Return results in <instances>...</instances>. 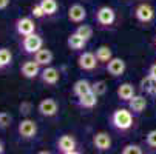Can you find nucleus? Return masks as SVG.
Returning <instances> with one entry per match:
<instances>
[{
    "label": "nucleus",
    "instance_id": "nucleus-1",
    "mask_svg": "<svg viewBox=\"0 0 156 154\" xmlns=\"http://www.w3.org/2000/svg\"><path fill=\"white\" fill-rule=\"evenodd\" d=\"M135 119H133L131 109H125V108H118L111 114V125L119 131H127L133 126Z\"/></svg>",
    "mask_w": 156,
    "mask_h": 154
},
{
    "label": "nucleus",
    "instance_id": "nucleus-2",
    "mask_svg": "<svg viewBox=\"0 0 156 154\" xmlns=\"http://www.w3.org/2000/svg\"><path fill=\"white\" fill-rule=\"evenodd\" d=\"M23 51L28 54H36L40 48H43V40L40 36H37L36 33L30 34V36H23V42H22Z\"/></svg>",
    "mask_w": 156,
    "mask_h": 154
},
{
    "label": "nucleus",
    "instance_id": "nucleus-3",
    "mask_svg": "<svg viewBox=\"0 0 156 154\" xmlns=\"http://www.w3.org/2000/svg\"><path fill=\"white\" fill-rule=\"evenodd\" d=\"M96 20H98V23L102 25V26H110V25L115 23L116 12H115L113 8H110V6H101L96 11Z\"/></svg>",
    "mask_w": 156,
    "mask_h": 154
},
{
    "label": "nucleus",
    "instance_id": "nucleus-4",
    "mask_svg": "<svg viewBox=\"0 0 156 154\" xmlns=\"http://www.w3.org/2000/svg\"><path fill=\"white\" fill-rule=\"evenodd\" d=\"M19 134L25 140L34 139L36 134H37V123L31 119H23L19 123Z\"/></svg>",
    "mask_w": 156,
    "mask_h": 154
},
{
    "label": "nucleus",
    "instance_id": "nucleus-5",
    "mask_svg": "<svg viewBox=\"0 0 156 154\" xmlns=\"http://www.w3.org/2000/svg\"><path fill=\"white\" fill-rule=\"evenodd\" d=\"M37 111L43 116V117H54L59 113V105L54 99L48 97V99H43L40 100L39 106H37Z\"/></svg>",
    "mask_w": 156,
    "mask_h": 154
},
{
    "label": "nucleus",
    "instance_id": "nucleus-6",
    "mask_svg": "<svg viewBox=\"0 0 156 154\" xmlns=\"http://www.w3.org/2000/svg\"><path fill=\"white\" fill-rule=\"evenodd\" d=\"M98 63H99V60H98L96 54L88 53V51L82 53V54L79 56V59H77L79 68L83 70V71H93V70L98 67Z\"/></svg>",
    "mask_w": 156,
    "mask_h": 154
},
{
    "label": "nucleus",
    "instance_id": "nucleus-7",
    "mask_svg": "<svg viewBox=\"0 0 156 154\" xmlns=\"http://www.w3.org/2000/svg\"><path fill=\"white\" fill-rule=\"evenodd\" d=\"M125 68H127L125 60L121 57H113L107 63V71L111 77H121L125 73Z\"/></svg>",
    "mask_w": 156,
    "mask_h": 154
},
{
    "label": "nucleus",
    "instance_id": "nucleus-8",
    "mask_svg": "<svg viewBox=\"0 0 156 154\" xmlns=\"http://www.w3.org/2000/svg\"><path fill=\"white\" fill-rule=\"evenodd\" d=\"M40 65L36 60H27L20 67V74L25 79H36L37 76H40Z\"/></svg>",
    "mask_w": 156,
    "mask_h": 154
},
{
    "label": "nucleus",
    "instance_id": "nucleus-9",
    "mask_svg": "<svg viewBox=\"0 0 156 154\" xmlns=\"http://www.w3.org/2000/svg\"><path fill=\"white\" fill-rule=\"evenodd\" d=\"M16 29L20 36H30L36 31V23L31 17H20L16 22Z\"/></svg>",
    "mask_w": 156,
    "mask_h": 154
},
{
    "label": "nucleus",
    "instance_id": "nucleus-10",
    "mask_svg": "<svg viewBox=\"0 0 156 154\" xmlns=\"http://www.w3.org/2000/svg\"><path fill=\"white\" fill-rule=\"evenodd\" d=\"M57 149L63 154H73L76 152V139L70 134H63L57 140Z\"/></svg>",
    "mask_w": 156,
    "mask_h": 154
},
{
    "label": "nucleus",
    "instance_id": "nucleus-11",
    "mask_svg": "<svg viewBox=\"0 0 156 154\" xmlns=\"http://www.w3.org/2000/svg\"><path fill=\"white\" fill-rule=\"evenodd\" d=\"M40 79L43 83L47 85H56L60 80V71L54 67H43V70L40 71Z\"/></svg>",
    "mask_w": 156,
    "mask_h": 154
},
{
    "label": "nucleus",
    "instance_id": "nucleus-12",
    "mask_svg": "<svg viewBox=\"0 0 156 154\" xmlns=\"http://www.w3.org/2000/svg\"><path fill=\"white\" fill-rule=\"evenodd\" d=\"M135 15L141 23H148V22H151L153 17H154V9L148 3H141L135 9Z\"/></svg>",
    "mask_w": 156,
    "mask_h": 154
},
{
    "label": "nucleus",
    "instance_id": "nucleus-13",
    "mask_svg": "<svg viewBox=\"0 0 156 154\" xmlns=\"http://www.w3.org/2000/svg\"><path fill=\"white\" fill-rule=\"evenodd\" d=\"M93 145L98 151H108L111 148V137L105 131H99L93 136Z\"/></svg>",
    "mask_w": 156,
    "mask_h": 154
},
{
    "label": "nucleus",
    "instance_id": "nucleus-14",
    "mask_svg": "<svg viewBox=\"0 0 156 154\" xmlns=\"http://www.w3.org/2000/svg\"><path fill=\"white\" fill-rule=\"evenodd\" d=\"M68 19H70V22H73V23H82V22L87 19V9L79 3L71 5L70 9H68Z\"/></svg>",
    "mask_w": 156,
    "mask_h": 154
},
{
    "label": "nucleus",
    "instance_id": "nucleus-15",
    "mask_svg": "<svg viewBox=\"0 0 156 154\" xmlns=\"http://www.w3.org/2000/svg\"><path fill=\"white\" fill-rule=\"evenodd\" d=\"M87 42L88 40H85L82 36H79L77 33H73V34L68 36V39H66V45H68V48L71 51H80L87 46Z\"/></svg>",
    "mask_w": 156,
    "mask_h": 154
},
{
    "label": "nucleus",
    "instance_id": "nucleus-16",
    "mask_svg": "<svg viewBox=\"0 0 156 154\" xmlns=\"http://www.w3.org/2000/svg\"><path fill=\"white\" fill-rule=\"evenodd\" d=\"M128 108L131 109L135 114H141L144 109L147 108V99L144 96H133L130 100H128Z\"/></svg>",
    "mask_w": 156,
    "mask_h": 154
},
{
    "label": "nucleus",
    "instance_id": "nucleus-17",
    "mask_svg": "<svg viewBox=\"0 0 156 154\" xmlns=\"http://www.w3.org/2000/svg\"><path fill=\"white\" fill-rule=\"evenodd\" d=\"M98 97H99L98 94L90 91V93H87V94L77 97V105L80 108H85V109H91V108H94L98 105Z\"/></svg>",
    "mask_w": 156,
    "mask_h": 154
},
{
    "label": "nucleus",
    "instance_id": "nucleus-18",
    "mask_svg": "<svg viewBox=\"0 0 156 154\" xmlns=\"http://www.w3.org/2000/svg\"><path fill=\"white\" fill-rule=\"evenodd\" d=\"M34 60L40 65V67H48L53 62V53L48 48H40L36 54H34Z\"/></svg>",
    "mask_w": 156,
    "mask_h": 154
},
{
    "label": "nucleus",
    "instance_id": "nucleus-19",
    "mask_svg": "<svg viewBox=\"0 0 156 154\" xmlns=\"http://www.w3.org/2000/svg\"><path fill=\"white\" fill-rule=\"evenodd\" d=\"M91 91V83L88 82L87 79H79L77 82H74L73 85V94L76 97H80L87 93H90Z\"/></svg>",
    "mask_w": 156,
    "mask_h": 154
},
{
    "label": "nucleus",
    "instance_id": "nucleus-20",
    "mask_svg": "<svg viewBox=\"0 0 156 154\" xmlns=\"http://www.w3.org/2000/svg\"><path fill=\"white\" fill-rule=\"evenodd\" d=\"M133 96H135V86H133L131 83L125 82L122 85L118 86V97L124 102H128Z\"/></svg>",
    "mask_w": 156,
    "mask_h": 154
},
{
    "label": "nucleus",
    "instance_id": "nucleus-21",
    "mask_svg": "<svg viewBox=\"0 0 156 154\" xmlns=\"http://www.w3.org/2000/svg\"><path fill=\"white\" fill-rule=\"evenodd\" d=\"M96 57H98L99 62H102V63H108L111 59H113V51H111L110 46L102 45V46H99V48L96 50Z\"/></svg>",
    "mask_w": 156,
    "mask_h": 154
},
{
    "label": "nucleus",
    "instance_id": "nucleus-22",
    "mask_svg": "<svg viewBox=\"0 0 156 154\" xmlns=\"http://www.w3.org/2000/svg\"><path fill=\"white\" fill-rule=\"evenodd\" d=\"M40 5L43 8V11L47 12V15H53L57 12V0H40Z\"/></svg>",
    "mask_w": 156,
    "mask_h": 154
},
{
    "label": "nucleus",
    "instance_id": "nucleus-23",
    "mask_svg": "<svg viewBox=\"0 0 156 154\" xmlns=\"http://www.w3.org/2000/svg\"><path fill=\"white\" fill-rule=\"evenodd\" d=\"M141 90L145 93H154V88H156V80L151 76H147L141 80Z\"/></svg>",
    "mask_w": 156,
    "mask_h": 154
},
{
    "label": "nucleus",
    "instance_id": "nucleus-24",
    "mask_svg": "<svg viewBox=\"0 0 156 154\" xmlns=\"http://www.w3.org/2000/svg\"><path fill=\"white\" fill-rule=\"evenodd\" d=\"M0 63H2L3 68L9 67L12 63V53L8 48H0Z\"/></svg>",
    "mask_w": 156,
    "mask_h": 154
},
{
    "label": "nucleus",
    "instance_id": "nucleus-25",
    "mask_svg": "<svg viewBox=\"0 0 156 154\" xmlns=\"http://www.w3.org/2000/svg\"><path fill=\"white\" fill-rule=\"evenodd\" d=\"M74 33H77L79 36H82L85 40H90L93 37V28L90 25H79Z\"/></svg>",
    "mask_w": 156,
    "mask_h": 154
},
{
    "label": "nucleus",
    "instance_id": "nucleus-26",
    "mask_svg": "<svg viewBox=\"0 0 156 154\" xmlns=\"http://www.w3.org/2000/svg\"><path fill=\"white\" fill-rule=\"evenodd\" d=\"M91 91H93L94 94H98V96L105 94V91H107V83H105L104 80H98V82L91 83Z\"/></svg>",
    "mask_w": 156,
    "mask_h": 154
},
{
    "label": "nucleus",
    "instance_id": "nucleus-27",
    "mask_svg": "<svg viewBox=\"0 0 156 154\" xmlns=\"http://www.w3.org/2000/svg\"><path fill=\"white\" fill-rule=\"evenodd\" d=\"M11 123H12L11 114L6 111H0V129H5V128L11 126Z\"/></svg>",
    "mask_w": 156,
    "mask_h": 154
},
{
    "label": "nucleus",
    "instance_id": "nucleus-28",
    "mask_svg": "<svg viewBox=\"0 0 156 154\" xmlns=\"http://www.w3.org/2000/svg\"><path fill=\"white\" fill-rule=\"evenodd\" d=\"M122 154H142V148L135 143H128L122 148Z\"/></svg>",
    "mask_w": 156,
    "mask_h": 154
},
{
    "label": "nucleus",
    "instance_id": "nucleus-29",
    "mask_svg": "<svg viewBox=\"0 0 156 154\" xmlns=\"http://www.w3.org/2000/svg\"><path fill=\"white\" fill-rule=\"evenodd\" d=\"M31 14H33V17H34V19H42V17H45V15H47V12L43 11V8H42L40 2H39V3H36V5L31 8Z\"/></svg>",
    "mask_w": 156,
    "mask_h": 154
},
{
    "label": "nucleus",
    "instance_id": "nucleus-30",
    "mask_svg": "<svg viewBox=\"0 0 156 154\" xmlns=\"http://www.w3.org/2000/svg\"><path fill=\"white\" fill-rule=\"evenodd\" d=\"M145 142H147L148 146L156 148V129L148 131V134H147V137H145Z\"/></svg>",
    "mask_w": 156,
    "mask_h": 154
},
{
    "label": "nucleus",
    "instance_id": "nucleus-31",
    "mask_svg": "<svg viewBox=\"0 0 156 154\" xmlns=\"http://www.w3.org/2000/svg\"><path fill=\"white\" fill-rule=\"evenodd\" d=\"M148 76H151V77L156 80V63H153L151 67H150V70H148Z\"/></svg>",
    "mask_w": 156,
    "mask_h": 154
},
{
    "label": "nucleus",
    "instance_id": "nucleus-32",
    "mask_svg": "<svg viewBox=\"0 0 156 154\" xmlns=\"http://www.w3.org/2000/svg\"><path fill=\"white\" fill-rule=\"evenodd\" d=\"M9 2L11 0H0V11H3L9 6Z\"/></svg>",
    "mask_w": 156,
    "mask_h": 154
},
{
    "label": "nucleus",
    "instance_id": "nucleus-33",
    "mask_svg": "<svg viewBox=\"0 0 156 154\" xmlns=\"http://www.w3.org/2000/svg\"><path fill=\"white\" fill-rule=\"evenodd\" d=\"M5 151V146H3V143H2V140H0V154H2Z\"/></svg>",
    "mask_w": 156,
    "mask_h": 154
},
{
    "label": "nucleus",
    "instance_id": "nucleus-34",
    "mask_svg": "<svg viewBox=\"0 0 156 154\" xmlns=\"http://www.w3.org/2000/svg\"><path fill=\"white\" fill-rule=\"evenodd\" d=\"M3 70V67H2V63H0V71H2Z\"/></svg>",
    "mask_w": 156,
    "mask_h": 154
},
{
    "label": "nucleus",
    "instance_id": "nucleus-35",
    "mask_svg": "<svg viewBox=\"0 0 156 154\" xmlns=\"http://www.w3.org/2000/svg\"><path fill=\"white\" fill-rule=\"evenodd\" d=\"M154 97H156V88H154Z\"/></svg>",
    "mask_w": 156,
    "mask_h": 154
},
{
    "label": "nucleus",
    "instance_id": "nucleus-36",
    "mask_svg": "<svg viewBox=\"0 0 156 154\" xmlns=\"http://www.w3.org/2000/svg\"><path fill=\"white\" fill-rule=\"evenodd\" d=\"M154 43H156V37H154Z\"/></svg>",
    "mask_w": 156,
    "mask_h": 154
}]
</instances>
